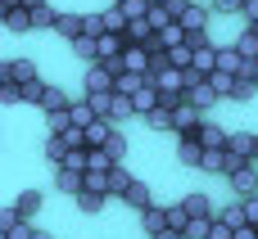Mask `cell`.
Masks as SVG:
<instances>
[{
    "mask_svg": "<svg viewBox=\"0 0 258 239\" xmlns=\"http://www.w3.org/2000/svg\"><path fill=\"white\" fill-rule=\"evenodd\" d=\"M200 122H204V108H195L190 99L172 108V131H177V136H195V131H200Z\"/></svg>",
    "mask_w": 258,
    "mask_h": 239,
    "instance_id": "1",
    "label": "cell"
},
{
    "mask_svg": "<svg viewBox=\"0 0 258 239\" xmlns=\"http://www.w3.org/2000/svg\"><path fill=\"white\" fill-rule=\"evenodd\" d=\"M177 23H181L190 36H209V9H204V5H195V0L177 14Z\"/></svg>",
    "mask_w": 258,
    "mask_h": 239,
    "instance_id": "2",
    "label": "cell"
},
{
    "mask_svg": "<svg viewBox=\"0 0 258 239\" xmlns=\"http://www.w3.org/2000/svg\"><path fill=\"white\" fill-rule=\"evenodd\" d=\"M32 77H41L32 59H9V63H0V81H18V86H27Z\"/></svg>",
    "mask_w": 258,
    "mask_h": 239,
    "instance_id": "3",
    "label": "cell"
},
{
    "mask_svg": "<svg viewBox=\"0 0 258 239\" xmlns=\"http://www.w3.org/2000/svg\"><path fill=\"white\" fill-rule=\"evenodd\" d=\"M227 181H231V190H236L240 199H254L258 194V163H245V167H240L236 176H227Z\"/></svg>",
    "mask_w": 258,
    "mask_h": 239,
    "instance_id": "4",
    "label": "cell"
},
{
    "mask_svg": "<svg viewBox=\"0 0 258 239\" xmlns=\"http://www.w3.org/2000/svg\"><path fill=\"white\" fill-rule=\"evenodd\" d=\"M177 163H181V167H200V163H204L200 136H177Z\"/></svg>",
    "mask_w": 258,
    "mask_h": 239,
    "instance_id": "5",
    "label": "cell"
},
{
    "mask_svg": "<svg viewBox=\"0 0 258 239\" xmlns=\"http://www.w3.org/2000/svg\"><path fill=\"white\" fill-rule=\"evenodd\" d=\"M127 45H132V41H127L122 32H104V36H100V63L122 59V54H127Z\"/></svg>",
    "mask_w": 258,
    "mask_h": 239,
    "instance_id": "6",
    "label": "cell"
},
{
    "mask_svg": "<svg viewBox=\"0 0 258 239\" xmlns=\"http://www.w3.org/2000/svg\"><path fill=\"white\" fill-rule=\"evenodd\" d=\"M54 185H59L63 194L77 199V194L86 190V172H77V167H54Z\"/></svg>",
    "mask_w": 258,
    "mask_h": 239,
    "instance_id": "7",
    "label": "cell"
},
{
    "mask_svg": "<svg viewBox=\"0 0 258 239\" xmlns=\"http://www.w3.org/2000/svg\"><path fill=\"white\" fill-rule=\"evenodd\" d=\"M0 23L9 27V32H32L36 23H32V9L27 5H14V9H0Z\"/></svg>",
    "mask_w": 258,
    "mask_h": 239,
    "instance_id": "8",
    "label": "cell"
},
{
    "mask_svg": "<svg viewBox=\"0 0 258 239\" xmlns=\"http://www.w3.org/2000/svg\"><path fill=\"white\" fill-rule=\"evenodd\" d=\"M195 72H204V77H213L218 72V41H204V45H195V63H190Z\"/></svg>",
    "mask_w": 258,
    "mask_h": 239,
    "instance_id": "9",
    "label": "cell"
},
{
    "mask_svg": "<svg viewBox=\"0 0 258 239\" xmlns=\"http://www.w3.org/2000/svg\"><path fill=\"white\" fill-rule=\"evenodd\" d=\"M132 104H136V117H145V113H154V108L163 104V95H159V86H154V81H145V86L132 95Z\"/></svg>",
    "mask_w": 258,
    "mask_h": 239,
    "instance_id": "10",
    "label": "cell"
},
{
    "mask_svg": "<svg viewBox=\"0 0 258 239\" xmlns=\"http://www.w3.org/2000/svg\"><path fill=\"white\" fill-rule=\"evenodd\" d=\"M54 32H59L63 41H77V36L86 32V14H59V18H54Z\"/></svg>",
    "mask_w": 258,
    "mask_h": 239,
    "instance_id": "11",
    "label": "cell"
},
{
    "mask_svg": "<svg viewBox=\"0 0 258 239\" xmlns=\"http://www.w3.org/2000/svg\"><path fill=\"white\" fill-rule=\"evenodd\" d=\"M186 99H190L195 108H204V113H209V108H218V99H222V95L213 90V81H200V86H190V90H186Z\"/></svg>",
    "mask_w": 258,
    "mask_h": 239,
    "instance_id": "12",
    "label": "cell"
},
{
    "mask_svg": "<svg viewBox=\"0 0 258 239\" xmlns=\"http://www.w3.org/2000/svg\"><path fill=\"white\" fill-rule=\"evenodd\" d=\"M195 136H200V145H204V149H227V140H231V131H222L218 122H200V131H195Z\"/></svg>",
    "mask_w": 258,
    "mask_h": 239,
    "instance_id": "13",
    "label": "cell"
},
{
    "mask_svg": "<svg viewBox=\"0 0 258 239\" xmlns=\"http://www.w3.org/2000/svg\"><path fill=\"white\" fill-rule=\"evenodd\" d=\"M240 68H245V54H240L236 45H218V72H231V77H240Z\"/></svg>",
    "mask_w": 258,
    "mask_h": 239,
    "instance_id": "14",
    "label": "cell"
},
{
    "mask_svg": "<svg viewBox=\"0 0 258 239\" xmlns=\"http://www.w3.org/2000/svg\"><path fill=\"white\" fill-rule=\"evenodd\" d=\"M113 131H118V127H113V122H109V117H95V122H91V127H86V145H91V149H104V145H109V136H113Z\"/></svg>",
    "mask_w": 258,
    "mask_h": 239,
    "instance_id": "15",
    "label": "cell"
},
{
    "mask_svg": "<svg viewBox=\"0 0 258 239\" xmlns=\"http://www.w3.org/2000/svg\"><path fill=\"white\" fill-rule=\"evenodd\" d=\"M122 203H127V208H136V212H145V208H154V194H150V185H145V181H136V185L122 194Z\"/></svg>",
    "mask_w": 258,
    "mask_h": 239,
    "instance_id": "16",
    "label": "cell"
},
{
    "mask_svg": "<svg viewBox=\"0 0 258 239\" xmlns=\"http://www.w3.org/2000/svg\"><path fill=\"white\" fill-rule=\"evenodd\" d=\"M254 145H258L254 131H231V140H227V149L240 154V158H249V163H254Z\"/></svg>",
    "mask_w": 258,
    "mask_h": 239,
    "instance_id": "17",
    "label": "cell"
},
{
    "mask_svg": "<svg viewBox=\"0 0 258 239\" xmlns=\"http://www.w3.org/2000/svg\"><path fill=\"white\" fill-rule=\"evenodd\" d=\"M122 68H127V72H150V50H145V45H127Z\"/></svg>",
    "mask_w": 258,
    "mask_h": 239,
    "instance_id": "18",
    "label": "cell"
},
{
    "mask_svg": "<svg viewBox=\"0 0 258 239\" xmlns=\"http://www.w3.org/2000/svg\"><path fill=\"white\" fill-rule=\"evenodd\" d=\"M145 81H154V77H150V72H118L113 90H118V95H136V90H141Z\"/></svg>",
    "mask_w": 258,
    "mask_h": 239,
    "instance_id": "19",
    "label": "cell"
},
{
    "mask_svg": "<svg viewBox=\"0 0 258 239\" xmlns=\"http://www.w3.org/2000/svg\"><path fill=\"white\" fill-rule=\"evenodd\" d=\"M127 117H136V104H132V95H118V90H113V104H109V122L118 127V122H127Z\"/></svg>",
    "mask_w": 258,
    "mask_h": 239,
    "instance_id": "20",
    "label": "cell"
},
{
    "mask_svg": "<svg viewBox=\"0 0 258 239\" xmlns=\"http://www.w3.org/2000/svg\"><path fill=\"white\" fill-rule=\"evenodd\" d=\"M132 185H136V181H132V172H127V167L118 163V167L109 172V199H122V194H127Z\"/></svg>",
    "mask_w": 258,
    "mask_h": 239,
    "instance_id": "21",
    "label": "cell"
},
{
    "mask_svg": "<svg viewBox=\"0 0 258 239\" xmlns=\"http://www.w3.org/2000/svg\"><path fill=\"white\" fill-rule=\"evenodd\" d=\"M218 221H227L231 230H240V226H249V217H245V199H236V203H227V208H218Z\"/></svg>",
    "mask_w": 258,
    "mask_h": 239,
    "instance_id": "22",
    "label": "cell"
},
{
    "mask_svg": "<svg viewBox=\"0 0 258 239\" xmlns=\"http://www.w3.org/2000/svg\"><path fill=\"white\" fill-rule=\"evenodd\" d=\"M141 226H145V235L154 239L163 226H168V208H159V203H154V208H145V212H141Z\"/></svg>",
    "mask_w": 258,
    "mask_h": 239,
    "instance_id": "23",
    "label": "cell"
},
{
    "mask_svg": "<svg viewBox=\"0 0 258 239\" xmlns=\"http://www.w3.org/2000/svg\"><path fill=\"white\" fill-rule=\"evenodd\" d=\"M145 18H150V27H154V32H163V27H172V23H177V14H172L168 5H154V0H150Z\"/></svg>",
    "mask_w": 258,
    "mask_h": 239,
    "instance_id": "24",
    "label": "cell"
},
{
    "mask_svg": "<svg viewBox=\"0 0 258 239\" xmlns=\"http://www.w3.org/2000/svg\"><path fill=\"white\" fill-rule=\"evenodd\" d=\"M181 203H186L190 217H218V208L209 203V194H181Z\"/></svg>",
    "mask_w": 258,
    "mask_h": 239,
    "instance_id": "25",
    "label": "cell"
},
{
    "mask_svg": "<svg viewBox=\"0 0 258 239\" xmlns=\"http://www.w3.org/2000/svg\"><path fill=\"white\" fill-rule=\"evenodd\" d=\"M68 108H73V99H68L63 90H54V86H50V90H45V99H41V113H68Z\"/></svg>",
    "mask_w": 258,
    "mask_h": 239,
    "instance_id": "26",
    "label": "cell"
},
{
    "mask_svg": "<svg viewBox=\"0 0 258 239\" xmlns=\"http://www.w3.org/2000/svg\"><path fill=\"white\" fill-rule=\"evenodd\" d=\"M18 212H23V221H36V212H41V190H23V194H18Z\"/></svg>",
    "mask_w": 258,
    "mask_h": 239,
    "instance_id": "27",
    "label": "cell"
},
{
    "mask_svg": "<svg viewBox=\"0 0 258 239\" xmlns=\"http://www.w3.org/2000/svg\"><path fill=\"white\" fill-rule=\"evenodd\" d=\"M45 90H50V86H45V77H32V81L23 86V104H36V108H41V99H45Z\"/></svg>",
    "mask_w": 258,
    "mask_h": 239,
    "instance_id": "28",
    "label": "cell"
},
{
    "mask_svg": "<svg viewBox=\"0 0 258 239\" xmlns=\"http://www.w3.org/2000/svg\"><path fill=\"white\" fill-rule=\"evenodd\" d=\"M86 104L95 108V117H109V104H113V90H86Z\"/></svg>",
    "mask_w": 258,
    "mask_h": 239,
    "instance_id": "29",
    "label": "cell"
},
{
    "mask_svg": "<svg viewBox=\"0 0 258 239\" xmlns=\"http://www.w3.org/2000/svg\"><path fill=\"white\" fill-rule=\"evenodd\" d=\"M145 127H150V131H172V108L159 104L154 113H145Z\"/></svg>",
    "mask_w": 258,
    "mask_h": 239,
    "instance_id": "30",
    "label": "cell"
},
{
    "mask_svg": "<svg viewBox=\"0 0 258 239\" xmlns=\"http://www.w3.org/2000/svg\"><path fill=\"white\" fill-rule=\"evenodd\" d=\"M104 203H109V194H100V190H82V194H77V208H82V212H100Z\"/></svg>",
    "mask_w": 258,
    "mask_h": 239,
    "instance_id": "31",
    "label": "cell"
},
{
    "mask_svg": "<svg viewBox=\"0 0 258 239\" xmlns=\"http://www.w3.org/2000/svg\"><path fill=\"white\" fill-rule=\"evenodd\" d=\"M45 158H50L54 167H63V158H68V145H63V136H50V140H45Z\"/></svg>",
    "mask_w": 258,
    "mask_h": 239,
    "instance_id": "32",
    "label": "cell"
},
{
    "mask_svg": "<svg viewBox=\"0 0 258 239\" xmlns=\"http://www.w3.org/2000/svg\"><path fill=\"white\" fill-rule=\"evenodd\" d=\"M68 113H73V127H91V122H95V108H91L86 99H77Z\"/></svg>",
    "mask_w": 258,
    "mask_h": 239,
    "instance_id": "33",
    "label": "cell"
},
{
    "mask_svg": "<svg viewBox=\"0 0 258 239\" xmlns=\"http://www.w3.org/2000/svg\"><path fill=\"white\" fill-rule=\"evenodd\" d=\"M54 18H59L54 5H36V9H32V23H36V27H54Z\"/></svg>",
    "mask_w": 258,
    "mask_h": 239,
    "instance_id": "34",
    "label": "cell"
},
{
    "mask_svg": "<svg viewBox=\"0 0 258 239\" xmlns=\"http://www.w3.org/2000/svg\"><path fill=\"white\" fill-rule=\"evenodd\" d=\"M209 81H213V90H218L222 99H231V90H236V77H231V72H213Z\"/></svg>",
    "mask_w": 258,
    "mask_h": 239,
    "instance_id": "35",
    "label": "cell"
},
{
    "mask_svg": "<svg viewBox=\"0 0 258 239\" xmlns=\"http://www.w3.org/2000/svg\"><path fill=\"white\" fill-rule=\"evenodd\" d=\"M45 127H50V136H63L73 127V113H45Z\"/></svg>",
    "mask_w": 258,
    "mask_h": 239,
    "instance_id": "36",
    "label": "cell"
},
{
    "mask_svg": "<svg viewBox=\"0 0 258 239\" xmlns=\"http://www.w3.org/2000/svg\"><path fill=\"white\" fill-rule=\"evenodd\" d=\"M168 226H177V230H186V226H190V212H186V203H168Z\"/></svg>",
    "mask_w": 258,
    "mask_h": 239,
    "instance_id": "37",
    "label": "cell"
},
{
    "mask_svg": "<svg viewBox=\"0 0 258 239\" xmlns=\"http://www.w3.org/2000/svg\"><path fill=\"white\" fill-rule=\"evenodd\" d=\"M0 104H23V86L18 81H0Z\"/></svg>",
    "mask_w": 258,
    "mask_h": 239,
    "instance_id": "38",
    "label": "cell"
},
{
    "mask_svg": "<svg viewBox=\"0 0 258 239\" xmlns=\"http://www.w3.org/2000/svg\"><path fill=\"white\" fill-rule=\"evenodd\" d=\"M104 149H109V158H113V163H122V158H127V140H122V131H113Z\"/></svg>",
    "mask_w": 258,
    "mask_h": 239,
    "instance_id": "39",
    "label": "cell"
},
{
    "mask_svg": "<svg viewBox=\"0 0 258 239\" xmlns=\"http://www.w3.org/2000/svg\"><path fill=\"white\" fill-rule=\"evenodd\" d=\"M18 221H23V212H18V203H9V208H0V230H5V235H9V230H14Z\"/></svg>",
    "mask_w": 258,
    "mask_h": 239,
    "instance_id": "40",
    "label": "cell"
},
{
    "mask_svg": "<svg viewBox=\"0 0 258 239\" xmlns=\"http://www.w3.org/2000/svg\"><path fill=\"white\" fill-rule=\"evenodd\" d=\"M254 81H249V77H236V90H231V99H240V104H245V99H254Z\"/></svg>",
    "mask_w": 258,
    "mask_h": 239,
    "instance_id": "41",
    "label": "cell"
},
{
    "mask_svg": "<svg viewBox=\"0 0 258 239\" xmlns=\"http://www.w3.org/2000/svg\"><path fill=\"white\" fill-rule=\"evenodd\" d=\"M86 190H100V194H109V172H86Z\"/></svg>",
    "mask_w": 258,
    "mask_h": 239,
    "instance_id": "42",
    "label": "cell"
},
{
    "mask_svg": "<svg viewBox=\"0 0 258 239\" xmlns=\"http://www.w3.org/2000/svg\"><path fill=\"white\" fill-rule=\"evenodd\" d=\"M5 239H36V221H18V226H14Z\"/></svg>",
    "mask_w": 258,
    "mask_h": 239,
    "instance_id": "43",
    "label": "cell"
},
{
    "mask_svg": "<svg viewBox=\"0 0 258 239\" xmlns=\"http://www.w3.org/2000/svg\"><path fill=\"white\" fill-rule=\"evenodd\" d=\"M127 18H145V9H150V0H127V5H118Z\"/></svg>",
    "mask_w": 258,
    "mask_h": 239,
    "instance_id": "44",
    "label": "cell"
},
{
    "mask_svg": "<svg viewBox=\"0 0 258 239\" xmlns=\"http://www.w3.org/2000/svg\"><path fill=\"white\" fill-rule=\"evenodd\" d=\"M245 5H249V0H213L218 14H245Z\"/></svg>",
    "mask_w": 258,
    "mask_h": 239,
    "instance_id": "45",
    "label": "cell"
},
{
    "mask_svg": "<svg viewBox=\"0 0 258 239\" xmlns=\"http://www.w3.org/2000/svg\"><path fill=\"white\" fill-rule=\"evenodd\" d=\"M209 239H236V230H231L227 221H213V235H209Z\"/></svg>",
    "mask_w": 258,
    "mask_h": 239,
    "instance_id": "46",
    "label": "cell"
},
{
    "mask_svg": "<svg viewBox=\"0 0 258 239\" xmlns=\"http://www.w3.org/2000/svg\"><path fill=\"white\" fill-rule=\"evenodd\" d=\"M245 217H249V226L258 230V194H254V199H245Z\"/></svg>",
    "mask_w": 258,
    "mask_h": 239,
    "instance_id": "47",
    "label": "cell"
},
{
    "mask_svg": "<svg viewBox=\"0 0 258 239\" xmlns=\"http://www.w3.org/2000/svg\"><path fill=\"white\" fill-rule=\"evenodd\" d=\"M240 77H249V81L258 86V59H245V68H240Z\"/></svg>",
    "mask_w": 258,
    "mask_h": 239,
    "instance_id": "48",
    "label": "cell"
},
{
    "mask_svg": "<svg viewBox=\"0 0 258 239\" xmlns=\"http://www.w3.org/2000/svg\"><path fill=\"white\" fill-rule=\"evenodd\" d=\"M154 239H186V230H177V226H163Z\"/></svg>",
    "mask_w": 258,
    "mask_h": 239,
    "instance_id": "49",
    "label": "cell"
},
{
    "mask_svg": "<svg viewBox=\"0 0 258 239\" xmlns=\"http://www.w3.org/2000/svg\"><path fill=\"white\" fill-rule=\"evenodd\" d=\"M245 18H249V23H258V0H249V5H245Z\"/></svg>",
    "mask_w": 258,
    "mask_h": 239,
    "instance_id": "50",
    "label": "cell"
},
{
    "mask_svg": "<svg viewBox=\"0 0 258 239\" xmlns=\"http://www.w3.org/2000/svg\"><path fill=\"white\" fill-rule=\"evenodd\" d=\"M236 239H258V230H254V226H240V230H236Z\"/></svg>",
    "mask_w": 258,
    "mask_h": 239,
    "instance_id": "51",
    "label": "cell"
},
{
    "mask_svg": "<svg viewBox=\"0 0 258 239\" xmlns=\"http://www.w3.org/2000/svg\"><path fill=\"white\" fill-rule=\"evenodd\" d=\"M14 5H23V0H0V9H14Z\"/></svg>",
    "mask_w": 258,
    "mask_h": 239,
    "instance_id": "52",
    "label": "cell"
},
{
    "mask_svg": "<svg viewBox=\"0 0 258 239\" xmlns=\"http://www.w3.org/2000/svg\"><path fill=\"white\" fill-rule=\"evenodd\" d=\"M23 5H27V9H36V5H45V0H23Z\"/></svg>",
    "mask_w": 258,
    "mask_h": 239,
    "instance_id": "53",
    "label": "cell"
},
{
    "mask_svg": "<svg viewBox=\"0 0 258 239\" xmlns=\"http://www.w3.org/2000/svg\"><path fill=\"white\" fill-rule=\"evenodd\" d=\"M36 239H50V235H45V230H41V226H36Z\"/></svg>",
    "mask_w": 258,
    "mask_h": 239,
    "instance_id": "54",
    "label": "cell"
},
{
    "mask_svg": "<svg viewBox=\"0 0 258 239\" xmlns=\"http://www.w3.org/2000/svg\"><path fill=\"white\" fill-rule=\"evenodd\" d=\"M154 5H172V0H154Z\"/></svg>",
    "mask_w": 258,
    "mask_h": 239,
    "instance_id": "55",
    "label": "cell"
},
{
    "mask_svg": "<svg viewBox=\"0 0 258 239\" xmlns=\"http://www.w3.org/2000/svg\"><path fill=\"white\" fill-rule=\"evenodd\" d=\"M254 163H258V145H254Z\"/></svg>",
    "mask_w": 258,
    "mask_h": 239,
    "instance_id": "56",
    "label": "cell"
},
{
    "mask_svg": "<svg viewBox=\"0 0 258 239\" xmlns=\"http://www.w3.org/2000/svg\"><path fill=\"white\" fill-rule=\"evenodd\" d=\"M113 5H127V0H113Z\"/></svg>",
    "mask_w": 258,
    "mask_h": 239,
    "instance_id": "57",
    "label": "cell"
}]
</instances>
